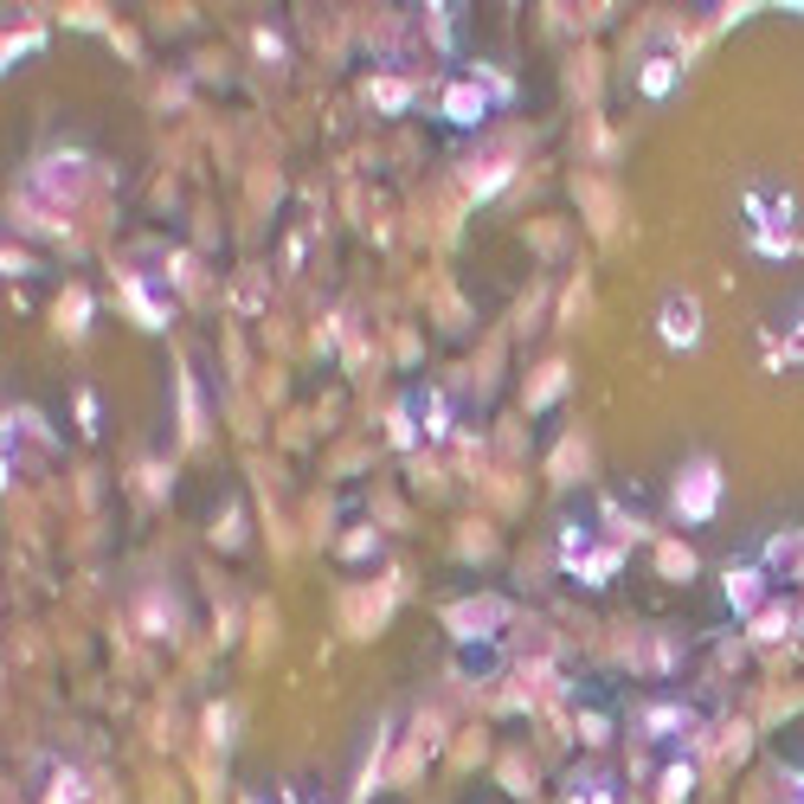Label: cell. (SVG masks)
Listing matches in <instances>:
<instances>
[{
  "mask_svg": "<svg viewBox=\"0 0 804 804\" xmlns=\"http://www.w3.org/2000/svg\"><path fill=\"white\" fill-rule=\"evenodd\" d=\"M785 361H804V322H798V341L785 348Z\"/></svg>",
  "mask_w": 804,
  "mask_h": 804,
  "instance_id": "7c38bea8",
  "label": "cell"
},
{
  "mask_svg": "<svg viewBox=\"0 0 804 804\" xmlns=\"http://www.w3.org/2000/svg\"><path fill=\"white\" fill-rule=\"evenodd\" d=\"M785 804H804V785H798V792H792V798H785Z\"/></svg>",
  "mask_w": 804,
  "mask_h": 804,
  "instance_id": "4fadbf2b",
  "label": "cell"
},
{
  "mask_svg": "<svg viewBox=\"0 0 804 804\" xmlns=\"http://www.w3.org/2000/svg\"><path fill=\"white\" fill-rule=\"evenodd\" d=\"M766 599V573L760 567H728V605L733 612H760Z\"/></svg>",
  "mask_w": 804,
  "mask_h": 804,
  "instance_id": "277c9868",
  "label": "cell"
},
{
  "mask_svg": "<svg viewBox=\"0 0 804 804\" xmlns=\"http://www.w3.org/2000/svg\"><path fill=\"white\" fill-rule=\"evenodd\" d=\"M444 116H451L457 129H470V123L489 116V97H483L476 84H451V91H444Z\"/></svg>",
  "mask_w": 804,
  "mask_h": 804,
  "instance_id": "5b68a950",
  "label": "cell"
},
{
  "mask_svg": "<svg viewBox=\"0 0 804 804\" xmlns=\"http://www.w3.org/2000/svg\"><path fill=\"white\" fill-rule=\"evenodd\" d=\"M715 509H721V464L701 451V457H689L683 476H676V515H683L689 528H708Z\"/></svg>",
  "mask_w": 804,
  "mask_h": 804,
  "instance_id": "7a4b0ae2",
  "label": "cell"
},
{
  "mask_svg": "<svg viewBox=\"0 0 804 804\" xmlns=\"http://www.w3.org/2000/svg\"><path fill=\"white\" fill-rule=\"evenodd\" d=\"M689 567H695L689 553H676V548H663V573H689Z\"/></svg>",
  "mask_w": 804,
  "mask_h": 804,
  "instance_id": "8fae6325",
  "label": "cell"
},
{
  "mask_svg": "<svg viewBox=\"0 0 804 804\" xmlns=\"http://www.w3.org/2000/svg\"><path fill=\"white\" fill-rule=\"evenodd\" d=\"M657 329L669 348H701V303L689 290H669L657 309Z\"/></svg>",
  "mask_w": 804,
  "mask_h": 804,
  "instance_id": "3957f363",
  "label": "cell"
},
{
  "mask_svg": "<svg viewBox=\"0 0 804 804\" xmlns=\"http://www.w3.org/2000/svg\"><path fill=\"white\" fill-rule=\"evenodd\" d=\"M52 804H84V779H77L72 766H65L59 779H52Z\"/></svg>",
  "mask_w": 804,
  "mask_h": 804,
  "instance_id": "9c48e42d",
  "label": "cell"
},
{
  "mask_svg": "<svg viewBox=\"0 0 804 804\" xmlns=\"http://www.w3.org/2000/svg\"><path fill=\"white\" fill-rule=\"evenodd\" d=\"M618 567H624V548H599V553H585V560H580V580L585 585H605Z\"/></svg>",
  "mask_w": 804,
  "mask_h": 804,
  "instance_id": "52a82bcc",
  "label": "cell"
},
{
  "mask_svg": "<svg viewBox=\"0 0 804 804\" xmlns=\"http://www.w3.org/2000/svg\"><path fill=\"white\" fill-rule=\"evenodd\" d=\"M367 97H373L380 110H405V104H412V91H405V84H393V77H380V84H373Z\"/></svg>",
  "mask_w": 804,
  "mask_h": 804,
  "instance_id": "ba28073f",
  "label": "cell"
},
{
  "mask_svg": "<svg viewBox=\"0 0 804 804\" xmlns=\"http://www.w3.org/2000/svg\"><path fill=\"white\" fill-rule=\"evenodd\" d=\"M245 804H257V798H245Z\"/></svg>",
  "mask_w": 804,
  "mask_h": 804,
  "instance_id": "5bb4252c",
  "label": "cell"
},
{
  "mask_svg": "<svg viewBox=\"0 0 804 804\" xmlns=\"http://www.w3.org/2000/svg\"><path fill=\"white\" fill-rule=\"evenodd\" d=\"M740 213H747V245L760 257H798L772 225H785L792 232V213H798V200L785 193V187H747V200H740Z\"/></svg>",
  "mask_w": 804,
  "mask_h": 804,
  "instance_id": "6da1fadb",
  "label": "cell"
},
{
  "mask_svg": "<svg viewBox=\"0 0 804 804\" xmlns=\"http://www.w3.org/2000/svg\"><path fill=\"white\" fill-rule=\"evenodd\" d=\"M689 779H695L689 766H669V779H663V785H669V792H663V804H676V798H683V792H689Z\"/></svg>",
  "mask_w": 804,
  "mask_h": 804,
  "instance_id": "30bf717a",
  "label": "cell"
},
{
  "mask_svg": "<svg viewBox=\"0 0 804 804\" xmlns=\"http://www.w3.org/2000/svg\"><path fill=\"white\" fill-rule=\"evenodd\" d=\"M676 77H683V65L657 52V59H644V65H637V91H644V97L657 104V97H669V91H676Z\"/></svg>",
  "mask_w": 804,
  "mask_h": 804,
  "instance_id": "8992f818",
  "label": "cell"
}]
</instances>
